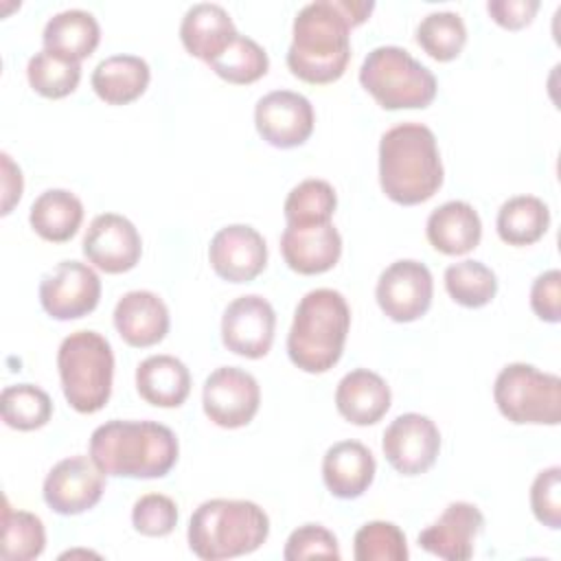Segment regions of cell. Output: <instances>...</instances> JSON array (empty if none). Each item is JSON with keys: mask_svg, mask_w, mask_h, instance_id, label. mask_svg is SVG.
Masks as SVG:
<instances>
[{"mask_svg": "<svg viewBox=\"0 0 561 561\" xmlns=\"http://www.w3.org/2000/svg\"><path fill=\"white\" fill-rule=\"evenodd\" d=\"M202 403L215 425L237 430L254 419L261 403V388L250 373L237 366H221L206 377Z\"/></svg>", "mask_w": 561, "mask_h": 561, "instance_id": "9c48e42d", "label": "cell"}, {"mask_svg": "<svg viewBox=\"0 0 561 561\" xmlns=\"http://www.w3.org/2000/svg\"><path fill=\"white\" fill-rule=\"evenodd\" d=\"M375 2L370 0H316L294 18L287 66L307 83L337 81L351 59V28L362 24Z\"/></svg>", "mask_w": 561, "mask_h": 561, "instance_id": "6da1fadb", "label": "cell"}, {"mask_svg": "<svg viewBox=\"0 0 561 561\" xmlns=\"http://www.w3.org/2000/svg\"><path fill=\"white\" fill-rule=\"evenodd\" d=\"M178 438L156 421L112 419L90 436V458L114 478H162L178 462Z\"/></svg>", "mask_w": 561, "mask_h": 561, "instance_id": "7a4b0ae2", "label": "cell"}, {"mask_svg": "<svg viewBox=\"0 0 561 561\" xmlns=\"http://www.w3.org/2000/svg\"><path fill=\"white\" fill-rule=\"evenodd\" d=\"M138 394L158 408H178L191 392V373L173 355H151L136 368Z\"/></svg>", "mask_w": 561, "mask_h": 561, "instance_id": "d4e9b609", "label": "cell"}, {"mask_svg": "<svg viewBox=\"0 0 561 561\" xmlns=\"http://www.w3.org/2000/svg\"><path fill=\"white\" fill-rule=\"evenodd\" d=\"M530 508L543 526L561 528V467L552 465L537 473L530 486Z\"/></svg>", "mask_w": 561, "mask_h": 561, "instance_id": "ab89813d", "label": "cell"}, {"mask_svg": "<svg viewBox=\"0 0 561 561\" xmlns=\"http://www.w3.org/2000/svg\"><path fill=\"white\" fill-rule=\"evenodd\" d=\"M351 327L346 298L329 287L307 291L287 335L289 359L305 373H327L337 364Z\"/></svg>", "mask_w": 561, "mask_h": 561, "instance_id": "277c9868", "label": "cell"}, {"mask_svg": "<svg viewBox=\"0 0 561 561\" xmlns=\"http://www.w3.org/2000/svg\"><path fill=\"white\" fill-rule=\"evenodd\" d=\"M103 471L88 456L59 460L44 480V502L59 515H79L90 511L103 495Z\"/></svg>", "mask_w": 561, "mask_h": 561, "instance_id": "9a60e30c", "label": "cell"}, {"mask_svg": "<svg viewBox=\"0 0 561 561\" xmlns=\"http://www.w3.org/2000/svg\"><path fill=\"white\" fill-rule=\"evenodd\" d=\"M280 252L285 263L298 274H322L331 270L342 254V237L329 224L287 226L280 234Z\"/></svg>", "mask_w": 561, "mask_h": 561, "instance_id": "d6986e66", "label": "cell"}, {"mask_svg": "<svg viewBox=\"0 0 561 561\" xmlns=\"http://www.w3.org/2000/svg\"><path fill=\"white\" fill-rule=\"evenodd\" d=\"M114 327L129 346H153L169 333V309L158 294L134 289L116 302Z\"/></svg>", "mask_w": 561, "mask_h": 561, "instance_id": "ffe728a7", "label": "cell"}, {"mask_svg": "<svg viewBox=\"0 0 561 561\" xmlns=\"http://www.w3.org/2000/svg\"><path fill=\"white\" fill-rule=\"evenodd\" d=\"M497 234L508 245H530L539 241L550 226V210L535 195H515L497 210Z\"/></svg>", "mask_w": 561, "mask_h": 561, "instance_id": "f1b7e54d", "label": "cell"}, {"mask_svg": "<svg viewBox=\"0 0 561 561\" xmlns=\"http://www.w3.org/2000/svg\"><path fill=\"white\" fill-rule=\"evenodd\" d=\"M493 399L502 416L517 425H557L561 421V379L533 364L504 366L495 377Z\"/></svg>", "mask_w": 561, "mask_h": 561, "instance_id": "ba28073f", "label": "cell"}, {"mask_svg": "<svg viewBox=\"0 0 561 561\" xmlns=\"http://www.w3.org/2000/svg\"><path fill=\"white\" fill-rule=\"evenodd\" d=\"M379 184L386 197L403 206L427 202L440 188L443 162L427 125L401 123L381 136Z\"/></svg>", "mask_w": 561, "mask_h": 561, "instance_id": "3957f363", "label": "cell"}, {"mask_svg": "<svg viewBox=\"0 0 561 561\" xmlns=\"http://www.w3.org/2000/svg\"><path fill=\"white\" fill-rule=\"evenodd\" d=\"M26 77L37 94L46 99H61L77 90L81 81V64L42 48L28 59Z\"/></svg>", "mask_w": 561, "mask_h": 561, "instance_id": "836d02e7", "label": "cell"}, {"mask_svg": "<svg viewBox=\"0 0 561 561\" xmlns=\"http://www.w3.org/2000/svg\"><path fill=\"white\" fill-rule=\"evenodd\" d=\"M274 329V307L259 294L234 298L221 318V340L226 348L248 359H259L270 353Z\"/></svg>", "mask_w": 561, "mask_h": 561, "instance_id": "4fadbf2b", "label": "cell"}, {"mask_svg": "<svg viewBox=\"0 0 561 561\" xmlns=\"http://www.w3.org/2000/svg\"><path fill=\"white\" fill-rule=\"evenodd\" d=\"M237 33L230 13L215 2H197L188 7L180 24L184 48L206 64L215 59Z\"/></svg>", "mask_w": 561, "mask_h": 561, "instance_id": "cb8c5ba5", "label": "cell"}, {"mask_svg": "<svg viewBox=\"0 0 561 561\" xmlns=\"http://www.w3.org/2000/svg\"><path fill=\"white\" fill-rule=\"evenodd\" d=\"M539 9V0H489V15L504 28H522L533 22Z\"/></svg>", "mask_w": 561, "mask_h": 561, "instance_id": "b9f144b4", "label": "cell"}, {"mask_svg": "<svg viewBox=\"0 0 561 561\" xmlns=\"http://www.w3.org/2000/svg\"><path fill=\"white\" fill-rule=\"evenodd\" d=\"M101 280L96 272L81 261H61L42 276L39 302L55 320L83 318L99 305Z\"/></svg>", "mask_w": 561, "mask_h": 561, "instance_id": "7c38bea8", "label": "cell"}, {"mask_svg": "<svg viewBox=\"0 0 561 561\" xmlns=\"http://www.w3.org/2000/svg\"><path fill=\"white\" fill-rule=\"evenodd\" d=\"M359 83L386 110L427 107L436 96V77L401 46L373 48L362 68Z\"/></svg>", "mask_w": 561, "mask_h": 561, "instance_id": "52a82bcc", "label": "cell"}, {"mask_svg": "<svg viewBox=\"0 0 561 561\" xmlns=\"http://www.w3.org/2000/svg\"><path fill=\"white\" fill-rule=\"evenodd\" d=\"M353 554L357 561H405V535L392 522H368L355 533Z\"/></svg>", "mask_w": 561, "mask_h": 561, "instance_id": "8d00e7d4", "label": "cell"}, {"mask_svg": "<svg viewBox=\"0 0 561 561\" xmlns=\"http://www.w3.org/2000/svg\"><path fill=\"white\" fill-rule=\"evenodd\" d=\"M131 524L145 537H164L178 524V506L169 495L147 493L136 500Z\"/></svg>", "mask_w": 561, "mask_h": 561, "instance_id": "74e56055", "label": "cell"}, {"mask_svg": "<svg viewBox=\"0 0 561 561\" xmlns=\"http://www.w3.org/2000/svg\"><path fill=\"white\" fill-rule=\"evenodd\" d=\"M335 408L353 425H373L390 408V388L368 368L346 373L335 388Z\"/></svg>", "mask_w": 561, "mask_h": 561, "instance_id": "7402d4cb", "label": "cell"}, {"mask_svg": "<svg viewBox=\"0 0 561 561\" xmlns=\"http://www.w3.org/2000/svg\"><path fill=\"white\" fill-rule=\"evenodd\" d=\"M381 449L394 471L403 476H419L436 462L440 451V432L430 416L405 412L386 427Z\"/></svg>", "mask_w": 561, "mask_h": 561, "instance_id": "8fae6325", "label": "cell"}, {"mask_svg": "<svg viewBox=\"0 0 561 561\" xmlns=\"http://www.w3.org/2000/svg\"><path fill=\"white\" fill-rule=\"evenodd\" d=\"M283 557L287 561L302 559H340V546L335 535L320 524H305L296 528L285 543Z\"/></svg>", "mask_w": 561, "mask_h": 561, "instance_id": "f35d334b", "label": "cell"}, {"mask_svg": "<svg viewBox=\"0 0 561 561\" xmlns=\"http://www.w3.org/2000/svg\"><path fill=\"white\" fill-rule=\"evenodd\" d=\"M2 421L20 432L44 427L53 416V401L46 390L33 383L7 386L0 394Z\"/></svg>", "mask_w": 561, "mask_h": 561, "instance_id": "4dcf8cb0", "label": "cell"}, {"mask_svg": "<svg viewBox=\"0 0 561 561\" xmlns=\"http://www.w3.org/2000/svg\"><path fill=\"white\" fill-rule=\"evenodd\" d=\"M149 64L138 55H110L92 70V88L105 103L125 105L136 101L149 85Z\"/></svg>", "mask_w": 561, "mask_h": 561, "instance_id": "484cf974", "label": "cell"}, {"mask_svg": "<svg viewBox=\"0 0 561 561\" xmlns=\"http://www.w3.org/2000/svg\"><path fill=\"white\" fill-rule=\"evenodd\" d=\"M337 206L333 186L327 180H302L285 199L287 226H320L329 224Z\"/></svg>", "mask_w": 561, "mask_h": 561, "instance_id": "1f68e13d", "label": "cell"}, {"mask_svg": "<svg viewBox=\"0 0 561 561\" xmlns=\"http://www.w3.org/2000/svg\"><path fill=\"white\" fill-rule=\"evenodd\" d=\"M28 221L42 239L61 243L77 234L83 221V204L66 188H48L31 204Z\"/></svg>", "mask_w": 561, "mask_h": 561, "instance_id": "83f0119b", "label": "cell"}, {"mask_svg": "<svg viewBox=\"0 0 561 561\" xmlns=\"http://www.w3.org/2000/svg\"><path fill=\"white\" fill-rule=\"evenodd\" d=\"M83 254L107 274L131 270L142 254V241L136 226L118 215H96L83 234Z\"/></svg>", "mask_w": 561, "mask_h": 561, "instance_id": "2e32d148", "label": "cell"}, {"mask_svg": "<svg viewBox=\"0 0 561 561\" xmlns=\"http://www.w3.org/2000/svg\"><path fill=\"white\" fill-rule=\"evenodd\" d=\"M316 114L307 96L291 90H274L256 101L254 125L265 142L278 149L302 145L313 131Z\"/></svg>", "mask_w": 561, "mask_h": 561, "instance_id": "5bb4252c", "label": "cell"}, {"mask_svg": "<svg viewBox=\"0 0 561 561\" xmlns=\"http://www.w3.org/2000/svg\"><path fill=\"white\" fill-rule=\"evenodd\" d=\"M375 456L359 440H340L322 458V480L340 500L359 497L375 480Z\"/></svg>", "mask_w": 561, "mask_h": 561, "instance_id": "44dd1931", "label": "cell"}, {"mask_svg": "<svg viewBox=\"0 0 561 561\" xmlns=\"http://www.w3.org/2000/svg\"><path fill=\"white\" fill-rule=\"evenodd\" d=\"M2 215H9L13 204L22 197V171L11 160L9 153H2Z\"/></svg>", "mask_w": 561, "mask_h": 561, "instance_id": "7bdbcfd3", "label": "cell"}, {"mask_svg": "<svg viewBox=\"0 0 561 561\" xmlns=\"http://www.w3.org/2000/svg\"><path fill=\"white\" fill-rule=\"evenodd\" d=\"M419 46L436 61H451L467 42V26L454 11H432L416 26Z\"/></svg>", "mask_w": 561, "mask_h": 561, "instance_id": "e575fe53", "label": "cell"}, {"mask_svg": "<svg viewBox=\"0 0 561 561\" xmlns=\"http://www.w3.org/2000/svg\"><path fill=\"white\" fill-rule=\"evenodd\" d=\"M434 280L425 263L401 259L390 263L377 280L375 296L381 311L394 322L419 320L432 305Z\"/></svg>", "mask_w": 561, "mask_h": 561, "instance_id": "30bf717a", "label": "cell"}, {"mask_svg": "<svg viewBox=\"0 0 561 561\" xmlns=\"http://www.w3.org/2000/svg\"><path fill=\"white\" fill-rule=\"evenodd\" d=\"M208 66L228 83L241 85L261 79L270 68V59L259 42L237 33L228 42V46L215 59L208 61Z\"/></svg>", "mask_w": 561, "mask_h": 561, "instance_id": "d6a6232c", "label": "cell"}, {"mask_svg": "<svg viewBox=\"0 0 561 561\" xmlns=\"http://www.w3.org/2000/svg\"><path fill=\"white\" fill-rule=\"evenodd\" d=\"M270 535L267 513L250 500L202 502L188 522V546L204 561H221L259 550Z\"/></svg>", "mask_w": 561, "mask_h": 561, "instance_id": "5b68a950", "label": "cell"}, {"mask_svg": "<svg viewBox=\"0 0 561 561\" xmlns=\"http://www.w3.org/2000/svg\"><path fill=\"white\" fill-rule=\"evenodd\" d=\"M42 39L46 50L64 55L72 61H81L99 46L101 28L90 11L66 9L46 22Z\"/></svg>", "mask_w": 561, "mask_h": 561, "instance_id": "4316f807", "label": "cell"}, {"mask_svg": "<svg viewBox=\"0 0 561 561\" xmlns=\"http://www.w3.org/2000/svg\"><path fill=\"white\" fill-rule=\"evenodd\" d=\"M57 368L66 401L81 414L99 412L114 379V353L110 342L96 331H75L59 344Z\"/></svg>", "mask_w": 561, "mask_h": 561, "instance_id": "8992f818", "label": "cell"}, {"mask_svg": "<svg viewBox=\"0 0 561 561\" xmlns=\"http://www.w3.org/2000/svg\"><path fill=\"white\" fill-rule=\"evenodd\" d=\"M425 234L434 250L458 256L471 252L480 243L482 221L471 204L451 199L430 213Z\"/></svg>", "mask_w": 561, "mask_h": 561, "instance_id": "603a6c76", "label": "cell"}, {"mask_svg": "<svg viewBox=\"0 0 561 561\" xmlns=\"http://www.w3.org/2000/svg\"><path fill=\"white\" fill-rule=\"evenodd\" d=\"M445 289L458 305L478 309L493 300L497 291V278L484 263L467 259L445 270Z\"/></svg>", "mask_w": 561, "mask_h": 561, "instance_id": "d590c367", "label": "cell"}, {"mask_svg": "<svg viewBox=\"0 0 561 561\" xmlns=\"http://www.w3.org/2000/svg\"><path fill=\"white\" fill-rule=\"evenodd\" d=\"M530 307L546 322L561 320V272L548 270L539 274L530 287Z\"/></svg>", "mask_w": 561, "mask_h": 561, "instance_id": "60d3db41", "label": "cell"}, {"mask_svg": "<svg viewBox=\"0 0 561 561\" xmlns=\"http://www.w3.org/2000/svg\"><path fill=\"white\" fill-rule=\"evenodd\" d=\"M44 546L46 530L42 519L28 511H13L4 502L0 557L4 561H31L44 552Z\"/></svg>", "mask_w": 561, "mask_h": 561, "instance_id": "f546056e", "label": "cell"}, {"mask_svg": "<svg viewBox=\"0 0 561 561\" xmlns=\"http://www.w3.org/2000/svg\"><path fill=\"white\" fill-rule=\"evenodd\" d=\"M482 526L484 515L476 504L451 502L434 524L419 533V546L445 561H467Z\"/></svg>", "mask_w": 561, "mask_h": 561, "instance_id": "ac0fdd59", "label": "cell"}, {"mask_svg": "<svg viewBox=\"0 0 561 561\" xmlns=\"http://www.w3.org/2000/svg\"><path fill=\"white\" fill-rule=\"evenodd\" d=\"M208 261L217 276L230 283L256 278L267 263L263 234L248 224H230L215 232L208 245Z\"/></svg>", "mask_w": 561, "mask_h": 561, "instance_id": "e0dca14e", "label": "cell"}]
</instances>
